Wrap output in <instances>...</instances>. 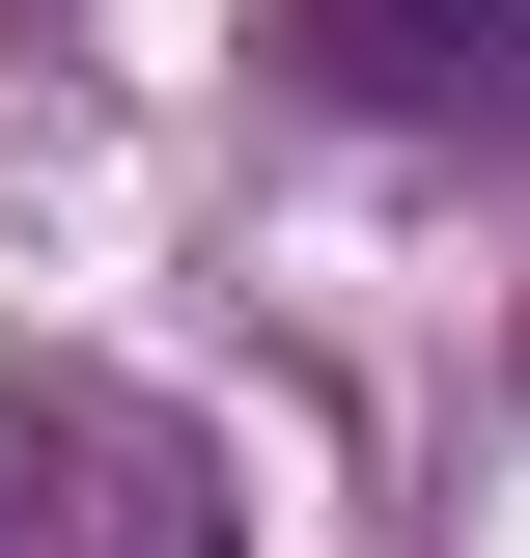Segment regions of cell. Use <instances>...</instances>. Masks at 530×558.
Instances as JSON below:
<instances>
[{
    "instance_id": "obj_2",
    "label": "cell",
    "mask_w": 530,
    "mask_h": 558,
    "mask_svg": "<svg viewBox=\"0 0 530 558\" xmlns=\"http://www.w3.org/2000/svg\"><path fill=\"white\" fill-rule=\"evenodd\" d=\"M279 57L363 140H503L530 112V0H279Z\"/></svg>"
},
{
    "instance_id": "obj_1",
    "label": "cell",
    "mask_w": 530,
    "mask_h": 558,
    "mask_svg": "<svg viewBox=\"0 0 530 558\" xmlns=\"http://www.w3.org/2000/svg\"><path fill=\"white\" fill-rule=\"evenodd\" d=\"M0 558H252V502L140 363H28L0 391Z\"/></svg>"
}]
</instances>
